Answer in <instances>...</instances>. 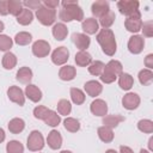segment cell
<instances>
[{
    "label": "cell",
    "mask_w": 153,
    "mask_h": 153,
    "mask_svg": "<svg viewBox=\"0 0 153 153\" xmlns=\"http://www.w3.org/2000/svg\"><path fill=\"white\" fill-rule=\"evenodd\" d=\"M8 130L12 133V134H19L24 130L25 128V122L23 118H19V117H14L12 118L10 122H8Z\"/></svg>",
    "instance_id": "d4e9b609"
},
{
    "label": "cell",
    "mask_w": 153,
    "mask_h": 153,
    "mask_svg": "<svg viewBox=\"0 0 153 153\" xmlns=\"http://www.w3.org/2000/svg\"><path fill=\"white\" fill-rule=\"evenodd\" d=\"M31 41H32V36L26 31H20L14 36V42L18 45H27L31 43Z\"/></svg>",
    "instance_id": "4dcf8cb0"
},
{
    "label": "cell",
    "mask_w": 153,
    "mask_h": 153,
    "mask_svg": "<svg viewBox=\"0 0 153 153\" xmlns=\"http://www.w3.org/2000/svg\"><path fill=\"white\" fill-rule=\"evenodd\" d=\"M53 36L57 41H63L68 35V29L63 23H56L51 29Z\"/></svg>",
    "instance_id": "603a6c76"
},
{
    "label": "cell",
    "mask_w": 153,
    "mask_h": 153,
    "mask_svg": "<svg viewBox=\"0 0 153 153\" xmlns=\"http://www.w3.org/2000/svg\"><path fill=\"white\" fill-rule=\"evenodd\" d=\"M84 88H85V92L90 97H97L103 91L102 84L99 81H97V80H88V81H86L85 85H84Z\"/></svg>",
    "instance_id": "9a60e30c"
},
{
    "label": "cell",
    "mask_w": 153,
    "mask_h": 153,
    "mask_svg": "<svg viewBox=\"0 0 153 153\" xmlns=\"http://www.w3.org/2000/svg\"><path fill=\"white\" fill-rule=\"evenodd\" d=\"M63 126H65L66 130H68L71 133H76L80 129V123L74 117H66L63 121Z\"/></svg>",
    "instance_id": "836d02e7"
},
{
    "label": "cell",
    "mask_w": 153,
    "mask_h": 153,
    "mask_svg": "<svg viewBox=\"0 0 153 153\" xmlns=\"http://www.w3.org/2000/svg\"><path fill=\"white\" fill-rule=\"evenodd\" d=\"M60 153H73V152H71V151H67V149H66V151H61Z\"/></svg>",
    "instance_id": "11a10c76"
},
{
    "label": "cell",
    "mask_w": 153,
    "mask_h": 153,
    "mask_svg": "<svg viewBox=\"0 0 153 153\" xmlns=\"http://www.w3.org/2000/svg\"><path fill=\"white\" fill-rule=\"evenodd\" d=\"M5 136H6V134H5V130L2 129V128H0V143L5 140Z\"/></svg>",
    "instance_id": "681fc988"
},
{
    "label": "cell",
    "mask_w": 153,
    "mask_h": 153,
    "mask_svg": "<svg viewBox=\"0 0 153 153\" xmlns=\"http://www.w3.org/2000/svg\"><path fill=\"white\" fill-rule=\"evenodd\" d=\"M81 29L87 35H93L99 30V24L94 18H86L81 23Z\"/></svg>",
    "instance_id": "d6986e66"
},
{
    "label": "cell",
    "mask_w": 153,
    "mask_h": 153,
    "mask_svg": "<svg viewBox=\"0 0 153 153\" xmlns=\"http://www.w3.org/2000/svg\"><path fill=\"white\" fill-rule=\"evenodd\" d=\"M97 42L100 44L102 50L108 56H114L117 50V43L115 38V33L110 29H102L97 33Z\"/></svg>",
    "instance_id": "7a4b0ae2"
},
{
    "label": "cell",
    "mask_w": 153,
    "mask_h": 153,
    "mask_svg": "<svg viewBox=\"0 0 153 153\" xmlns=\"http://www.w3.org/2000/svg\"><path fill=\"white\" fill-rule=\"evenodd\" d=\"M143 45H145V39L140 35H133L128 41V50L135 55L140 54L143 50Z\"/></svg>",
    "instance_id": "30bf717a"
},
{
    "label": "cell",
    "mask_w": 153,
    "mask_h": 153,
    "mask_svg": "<svg viewBox=\"0 0 153 153\" xmlns=\"http://www.w3.org/2000/svg\"><path fill=\"white\" fill-rule=\"evenodd\" d=\"M13 41L7 35H1L0 33V51H8L12 48Z\"/></svg>",
    "instance_id": "60d3db41"
},
{
    "label": "cell",
    "mask_w": 153,
    "mask_h": 153,
    "mask_svg": "<svg viewBox=\"0 0 153 153\" xmlns=\"http://www.w3.org/2000/svg\"><path fill=\"white\" fill-rule=\"evenodd\" d=\"M75 75H76V69H75V67L69 66V65L62 66V67L60 68V71H59V76H60V79L63 80V81H71V80H73V79L75 78Z\"/></svg>",
    "instance_id": "ffe728a7"
},
{
    "label": "cell",
    "mask_w": 153,
    "mask_h": 153,
    "mask_svg": "<svg viewBox=\"0 0 153 153\" xmlns=\"http://www.w3.org/2000/svg\"><path fill=\"white\" fill-rule=\"evenodd\" d=\"M16 65H17V56L13 53L7 51L2 57V67L5 69H12L16 67Z\"/></svg>",
    "instance_id": "f1b7e54d"
},
{
    "label": "cell",
    "mask_w": 153,
    "mask_h": 153,
    "mask_svg": "<svg viewBox=\"0 0 153 153\" xmlns=\"http://www.w3.org/2000/svg\"><path fill=\"white\" fill-rule=\"evenodd\" d=\"M145 66L147 67V69H152L153 68V54H148L145 57Z\"/></svg>",
    "instance_id": "7dc6e473"
},
{
    "label": "cell",
    "mask_w": 153,
    "mask_h": 153,
    "mask_svg": "<svg viewBox=\"0 0 153 153\" xmlns=\"http://www.w3.org/2000/svg\"><path fill=\"white\" fill-rule=\"evenodd\" d=\"M43 121H44V123H45L47 126L56 127V126L60 124V122H61V117H60V115H59L56 111H54V110H49V112L47 114V116H45V118H44Z\"/></svg>",
    "instance_id": "f546056e"
},
{
    "label": "cell",
    "mask_w": 153,
    "mask_h": 153,
    "mask_svg": "<svg viewBox=\"0 0 153 153\" xmlns=\"http://www.w3.org/2000/svg\"><path fill=\"white\" fill-rule=\"evenodd\" d=\"M137 78H139V81L141 85H149L153 80V72H152V69H147V68L141 69L139 72Z\"/></svg>",
    "instance_id": "d6a6232c"
},
{
    "label": "cell",
    "mask_w": 153,
    "mask_h": 153,
    "mask_svg": "<svg viewBox=\"0 0 153 153\" xmlns=\"http://www.w3.org/2000/svg\"><path fill=\"white\" fill-rule=\"evenodd\" d=\"M59 18L62 22H81L84 19V12L79 6L78 1H62V10L59 12Z\"/></svg>",
    "instance_id": "6da1fadb"
},
{
    "label": "cell",
    "mask_w": 153,
    "mask_h": 153,
    "mask_svg": "<svg viewBox=\"0 0 153 153\" xmlns=\"http://www.w3.org/2000/svg\"><path fill=\"white\" fill-rule=\"evenodd\" d=\"M126 117L121 115H105L103 117V124L104 127H108L110 129L116 128L121 122H124Z\"/></svg>",
    "instance_id": "44dd1931"
},
{
    "label": "cell",
    "mask_w": 153,
    "mask_h": 153,
    "mask_svg": "<svg viewBox=\"0 0 153 153\" xmlns=\"http://www.w3.org/2000/svg\"><path fill=\"white\" fill-rule=\"evenodd\" d=\"M153 137H149V141H148V147H149V151L152 152L153 151Z\"/></svg>",
    "instance_id": "f907efd6"
},
{
    "label": "cell",
    "mask_w": 153,
    "mask_h": 153,
    "mask_svg": "<svg viewBox=\"0 0 153 153\" xmlns=\"http://www.w3.org/2000/svg\"><path fill=\"white\" fill-rule=\"evenodd\" d=\"M25 97L29 98L31 102L33 103H38L42 99V91L38 88V86L33 85V84H29L25 87Z\"/></svg>",
    "instance_id": "e0dca14e"
},
{
    "label": "cell",
    "mask_w": 153,
    "mask_h": 153,
    "mask_svg": "<svg viewBox=\"0 0 153 153\" xmlns=\"http://www.w3.org/2000/svg\"><path fill=\"white\" fill-rule=\"evenodd\" d=\"M69 59V50L66 47H59L56 48L51 54V61L56 66L65 65Z\"/></svg>",
    "instance_id": "ba28073f"
},
{
    "label": "cell",
    "mask_w": 153,
    "mask_h": 153,
    "mask_svg": "<svg viewBox=\"0 0 153 153\" xmlns=\"http://www.w3.org/2000/svg\"><path fill=\"white\" fill-rule=\"evenodd\" d=\"M4 29H5V24H4V23L0 20V33L4 31Z\"/></svg>",
    "instance_id": "816d5d0a"
},
{
    "label": "cell",
    "mask_w": 153,
    "mask_h": 153,
    "mask_svg": "<svg viewBox=\"0 0 153 153\" xmlns=\"http://www.w3.org/2000/svg\"><path fill=\"white\" fill-rule=\"evenodd\" d=\"M72 41L79 50H86L91 43V38L86 33H79V32H74L72 35Z\"/></svg>",
    "instance_id": "5bb4252c"
},
{
    "label": "cell",
    "mask_w": 153,
    "mask_h": 153,
    "mask_svg": "<svg viewBox=\"0 0 153 153\" xmlns=\"http://www.w3.org/2000/svg\"><path fill=\"white\" fill-rule=\"evenodd\" d=\"M6 152L7 153H24V146L20 141L12 140L6 145Z\"/></svg>",
    "instance_id": "74e56055"
},
{
    "label": "cell",
    "mask_w": 153,
    "mask_h": 153,
    "mask_svg": "<svg viewBox=\"0 0 153 153\" xmlns=\"http://www.w3.org/2000/svg\"><path fill=\"white\" fill-rule=\"evenodd\" d=\"M29 151L31 152H38L44 147V139L43 135L38 130H32L29 134L27 137V143H26Z\"/></svg>",
    "instance_id": "5b68a950"
},
{
    "label": "cell",
    "mask_w": 153,
    "mask_h": 153,
    "mask_svg": "<svg viewBox=\"0 0 153 153\" xmlns=\"http://www.w3.org/2000/svg\"><path fill=\"white\" fill-rule=\"evenodd\" d=\"M36 17L38 19V22L44 25V26H49L51 24L55 23L56 19V11L45 7L44 5H42L37 11H36Z\"/></svg>",
    "instance_id": "277c9868"
},
{
    "label": "cell",
    "mask_w": 153,
    "mask_h": 153,
    "mask_svg": "<svg viewBox=\"0 0 153 153\" xmlns=\"http://www.w3.org/2000/svg\"><path fill=\"white\" fill-rule=\"evenodd\" d=\"M115 19H116L115 13H114L112 11H109L106 14H104L102 18H99V23H98V24H100L103 29H109V27L114 24Z\"/></svg>",
    "instance_id": "e575fe53"
},
{
    "label": "cell",
    "mask_w": 153,
    "mask_h": 153,
    "mask_svg": "<svg viewBox=\"0 0 153 153\" xmlns=\"http://www.w3.org/2000/svg\"><path fill=\"white\" fill-rule=\"evenodd\" d=\"M104 67H105V65L102 61H99V60L92 61L90 63V66H88V73L92 74V75H94V76H99L103 73Z\"/></svg>",
    "instance_id": "d590c367"
},
{
    "label": "cell",
    "mask_w": 153,
    "mask_h": 153,
    "mask_svg": "<svg viewBox=\"0 0 153 153\" xmlns=\"http://www.w3.org/2000/svg\"><path fill=\"white\" fill-rule=\"evenodd\" d=\"M90 110L94 116H102L104 117L108 112V104L103 99H96L91 103Z\"/></svg>",
    "instance_id": "2e32d148"
},
{
    "label": "cell",
    "mask_w": 153,
    "mask_h": 153,
    "mask_svg": "<svg viewBox=\"0 0 153 153\" xmlns=\"http://www.w3.org/2000/svg\"><path fill=\"white\" fill-rule=\"evenodd\" d=\"M120 153H134V152L128 146H120Z\"/></svg>",
    "instance_id": "c3c4849f"
},
{
    "label": "cell",
    "mask_w": 153,
    "mask_h": 153,
    "mask_svg": "<svg viewBox=\"0 0 153 153\" xmlns=\"http://www.w3.org/2000/svg\"><path fill=\"white\" fill-rule=\"evenodd\" d=\"M122 73H123V66H122V63L120 61H117V60H110L105 65V67L103 69V73L99 75V78H100V80L103 82L111 84Z\"/></svg>",
    "instance_id": "3957f363"
},
{
    "label": "cell",
    "mask_w": 153,
    "mask_h": 153,
    "mask_svg": "<svg viewBox=\"0 0 153 153\" xmlns=\"http://www.w3.org/2000/svg\"><path fill=\"white\" fill-rule=\"evenodd\" d=\"M50 53V45L44 39H38L32 44V54L36 57H45Z\"/></svg>",
    "instance_id": "8fae6325"
},
{
    "label": "cell",
    "mask_w": 153,
    "mask_h": 153,
    "mask_svg": "<svg viewBox=\"0 0 153 153\" xmlns=\"http://www.w3.org/2000/svg\"><path fill=\"white\" fill-rule=\"evenodd\" d=\"M0 14L6 16L8 14V0H0Z\"/></svg>",
    "instance_id": "f6af8a7d"
},
{
    "label": "cell",
    "mask_w": 153,
    "mask_h": 153,
    "mask_svg": "<svg viewBox=\"0 0 153 153\" xmlns=\"http://www.w3.org/2000/svg\"><path fill=\"white\" fill-rule=\"evenodd\" d=\"M137 129L146 134L153 133V122L151 120H140L137 122Z\"/></svg>",
    "instance_id": "ab89813d"
},
{
    "label": "cell",
    "mask_w": 153,
    "mask_h": 153,
    "mask_svg": "<svg viewBox=\"0 0 153 153\" xmlns=\"http://www.w3.org/2000/svg\"><path fill=\"white\" fill-rule=\"evenodd\" d=\"M140 153H151V152H149V151H147V149H143V148H142V149L140 151Z\"/></svg>",
    "instance_id": "db71d44e"
},
{
    "label": "cell",
    "mask_w": 153,
    "mask_h": 153,
    "mask_svg": "<svg viewBox=\"0 0 153 153\" xmlns=\"http://www.w3.org/2000/svg\"><path fill=\"white\" fill-rule=\"evenodd\" d=\"M85 93L80 90V88H76V87H72L71 88V99L74 104L76 105H81L84 102H85Z\"/></svg>",
    "instance_id": "1f68e13d"
},
{
    "label": "cell",
    "mask_w": 153,
    "mask_h": 153,
    "mask_svg": "<svg viewBox=\"0 0 153 153\" xmlns=\"http://www.w3.org/2000/svg\"><path fill=\"white\" fill-rule=\"evenodd\" d=\"M23 10V2L18 0H8V13L17 17Z\"/></svg>",
    "instance_id": "f35d334b"
},
{
    "label": "cell",
    "mask_w": 153,
    "mask_h": 153,
    "mask_svg": "<svg viewBox=\"0 0 153 153\" xmlns=\"http://www.w3.org/2000/svg\"><path fill=\"white\" fill-rule=\"evenodd\" d=\"M43 5L48 8H51V10H55L57 6H59V1L57 0H44Z\"/></svg>",
    "instance_id": "bcb514c9"
},
{
    "label": "cell",
    "mask_w": 153,
    "mask_h": 153,
    "mask_svg": "<svg viewBox=\"0 0 153 153\" xmlns=\"http://www.w3.org/2000/svg\"><path fill=\"white\" fill-rule=\"evenodd\" d=\"M7 97L11 102L18 104L19 106H23L25 104V94L23 92V90L18 86H10L7 90Z\"/></svg>",
    "instance_id": "9c48e42d"
},
{
    "label": "cell",
    "mask_w": 153,
    "mask_h": 153,
    "mask_svg": "<svg viewBox=\"0 0 153 153\" xmlns=\"http://www.w3.org/2000/svg\"><path fill=\"white\" fill-rule=\"evenodd\" d=\"M105 153H117V152H116L115 149H111V148H110V149H108V151H105Z\"/></svg>",
    "instance_id": "f5cc1de1"
},
{
    "label": "cell",
    "mask_w": 153,
    "mask_h": 153,
    "mask_svg": "<svg viewBox=\"0 0 153 153\" xmlns=\"http://www.w3.org/2000/svg\"><path fill=\"white\" fill-rule=\"evenodd\" d=\"M97 133H98V137H99L103 142H105V143L111 142V141L114 140V137H115L112 129H110V128H108V127H104V126H103V127H99L98 130H97Z\"/></svg>",
    "instance_id": "83f0119b"
},
{
    "label": "cell",
    "mask_w": 153,
    "mask_h": 153,
    "mask_svg": "<svg viewBox=\"0 0 153 153\" xmlns=\"http://www.w3.org/2000/svg\"><path fill=\"white\" fill-rule=\"evenodd\" d=\"M92 62V56L86 50H79L75 54V63L79 67H88Z\"/></svg>",
    "instance_id": "7402d4cb"
},
{
    "label": "cell",
    "mask_w": 153,
    "mask_h": 153,
    "mask_svg": "<svg viewBox=\"0 0 153 153\" xmlns=\"http://www.w3.org/2000/svg\"><path fill=\"white\" fill-rule=\"evenodd\" d=\"M47 143H48V146H49L51 149H59V148L61 147V145H62V136H61V134H60L57 130L53 129V130L48 134Z\"/></svg>",
    "instance_id": "ac0fdd59"
},
{
    "label": "cell",
    "mask_w": 153,
    "mask_h": 153,
    "mask_svg": "<svg viewBox=\"0 0 153 153\" xmlns=\"http://www.w3.org/2000/svg\"><path fill=\"white\" fill-rule=\"evenodd\" d=\"M16 18H17V22L20 25H29L33 20V13L29 8H23L22 12Z\"/></svg>",
    "instance_id": "4316f807"
},
{
    "label": "cell",
    "mask_w": 153,
    "mask_h": 153,
    "mask_svg": "<svg viewBox=\"0 0 153 153\" xmlns=\"http://www.w3.org/2000/svg\"><path fill=\"white\" fill-rule=\"evenodd\" d=\"M110 11V5L108 1L105 0H99V1H96L92 4L91 6V12L94 17L97 18H102L104 14H106L108 12Z\"/></svg>",
    "instance_id": "4fadbf2b"
},
{
    "label": "cell",
    "mask_w": 153,
    "mask_h": 153,
    "mask_svg": "<svg viewBox=\"0 0 153 153\" xmlns=\"http://www.w3.org/2000/svg\"><path fill=\"white\" fill-rule=\"evenodd\" d=\"M118 85L122 90L129 91L134 85V79L129 73H122L118 76Z\"/></svg>",
    "instance_id": "484cf974"
},
{
    "label": "cell",
    "mask_w": 153,
    "mask_h": 153,
    "mask_svg": "<svg viewBox=\"0 0 153 153\" xmlns=\"http://www.w3.org/2000/svg\"><path fill=\"white\" fill-rule=\"evenodd\" d=\"M16 79L22 84L29 85L32 79V71L29 67H22L18 69V72L16 74Z\"/></svg>",
    "instance_id": "cb8c5ba5"
},
{
    "label": "cell",
    "mask_w": 153,
    "mask_h": 153,
    "mask_svg": "<svg viewBox=\"0 0 153 153\" xmlns=\"http://www.w3.org/2000/svg\"><path fill=\"white\" fill-rule=\"evenodd\" d=\"M139 5L140 4L136 0H121L117 2V8L122 14L129 17L139 11Z\"/></svg>",
    "instance_id": "52a82bcc"
},
{
    "label": "cell",
    "mask_w": 153,
    "mask_h": 153,
    "mask_svg": "<svg viewBox=\"0 0 153 153\" xmlns=\"http://www.w3.org/2000/svg\"><path fill=\"white\" fill-rule=\"evenodd\" d=\"M140 102L141 100H140L139 94L134 93V92H128L122 98V105L127 110H135L140 105Z\"/></svg>",
    "instance_id": "7c38bea8"
},
{
    "label": "cell",
    "mask_w": 153,
    "mask_h": 153,
    "mask_svg": "<svg viewBox=\"0 0 153 153\" xmlns=\"http://www.w3.org/2000/svg\"><path fill=\"white\" fill-rule=\"evenodd\" d=\"M141 30L143 32V36L146 37H152L153 36V23L149 20V22H146L142 24L141 26Z\"/></svg>",
    "instance_id": "7bdbcfd3"
},
{
    "label": "cell",
    "mask_w": 153,
    "mask_h": 153,
    "mask_svg": "<svg viewBox=\"0 0 153 153\" xmlns=\"http://www.w3.org/2000/svg\"><path fill=\"white\" fill-rule=\"evenodd\" d=\"M23 5H25L26 7H29V10H38L42 5H41V1L39 0H29V1H24Z\"/></svg>",
    "instance_id": "ee69618b"
},
{
    "label": "cell",
    "mask_w": 153,
    "mask_h": 153,
    "mask_svg": "<svg viewBox=\"0 0 153 153\" xmlns=\"http://www.w3.org/2000/svg\"><path fill=\"white\" fill-rule=\"evenodd\" d=\"M49 110H50V109H48V108L44 106V105H38V106H36V108L33 109V116H35V118L43 121V120L45 118L47 114L49 112Z\"/></svg>",
    "instance_id": "b9f144b4"
},
{
    "label": "cell",
    "mask_w": 153,
    "mask_h": 153,
    "mask_svg": "<svg viewBox=\"0 0 153 153\" xmlns=\"http://www.w3.org/2000/svg\"><path fill=\"white\" fill-rule=\"evenodd\" d=\"M124 26L129 32H133V33L139 32L141 30V26H142V19H141L140 11L127 17V19L124 20Z\"/></svg>",
    "instance_id": "8992f818"
},
{
    "label": "cell",
    "mask_w": 153,
    "mask_h": 153,
    "mask_svg": "<svg viewBox=\"0 0 153 153\" xmlns=\"http://www.w3.org/2000/svg\"><path fill=\"white\" fill-rule=\"evenodd\" d=\"M71 111H72L71 102L67 100V99H60L59 103H57V112H59V115L67 116V115L71 114Z\"/></svg>",
    "instance_id": "8d00e7d4"
}]
</instances>
